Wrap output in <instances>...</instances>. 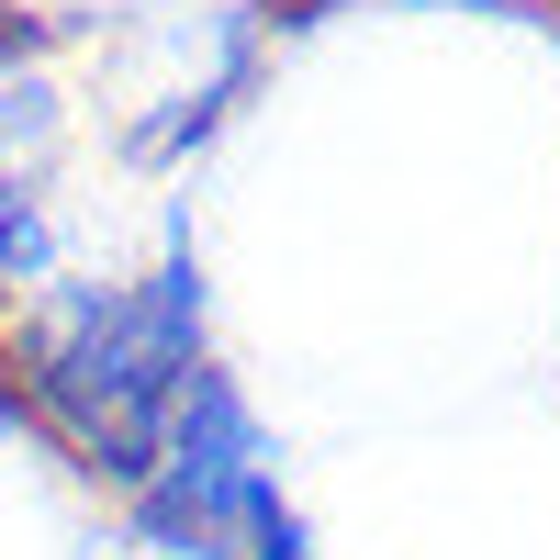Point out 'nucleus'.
Instances as JSON below:
<instances>
[{"mask_svg": "<svg viewBox=\"0 0 560 560\" xmlns=\"http://www.w3.org/2000/svg\"><path fill=\"white\" fill-rule=\"evenodd\" d=\"M0 370H12V404L34 438H57L90 482L135 493L158 471L191 382L213 370V292L191 258H158L124 280H68L57 303H34L0 337Z\"/></svg>", "mask_w": 560, "mask_h": 560, "instance_id": "obj_1", "label": "nucleus"}, {"mask_svg": "<svg viewBox=\"0 0 560 560\" xmlns=\"http://www.w3.org/2000/svg\"><path fill=\"white\" fill-rule=\"evenodd\" d=\"M135 527L191 549V560H236L269 516H292V493H280V448L258 427V404L224 382V370H202L191 404H179V427L158 448V471L124 493Z\"/></svg>", "mask_w": 560, "mask_h": 560, "instance_id": "obj_2", "label": "nucleus"}, {"mask_svg": "<svg viewBox=\"0 0 560 560\" xmlns=\"http://www.w3.org/2000/svg\"><path fill=\"white\" fill-rule=\"evenodd\" d=\"M68 135H79V113H68V79L45 57V34L0 23V337L79 280V224L57 202Z\"/></svg>", "mask_w": 560, "mask_h": 560, "instance_id": "obj_3", "label": "nucleus"}, {"mask_svg": "<svg viewBox=\"0 0 560 560\" xmlns=\"http://www.w3.org/2000/svg\"><path fill=\"white\" fill-rule=\"evenodd\" d=\"M12 438H34V427H23V404H12V370H0V448H12Z\"/></svg>", "mask_w": 560, "mask_h": 560, "instance_id": "obj_4", "label": "nucleus"}, {"mask_svg": "<svg viewBox=\"0 0 560 560\" xmlns=\"http://www.w3.org/2000/svg\"><path fill=\"white\" fill-rule=\"evenodd\" d=\"M113 560H124V549H113Z\"/></svg>", "mask_w": 560, "mask_h": 560, "instance_id": "obj_5", "label": "nucleus"}]
</instances>
